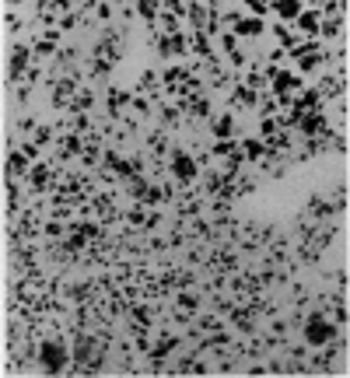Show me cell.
Returning a JSON list of instances; mask_svg holds the SVG:
<instances>
[{
  "mask_svg": "<svg viewBox=\"0 0 350 378\" xmlns=\"http://www.w3.org/2000/svg\"><path fill=\"white\" fill-rule=\"evenodd\" d=\"M231 130H235V119H231V112H224V116L217 119V126H214V133H217V137H228Z\"/></svg>",
  "mask_w": 350,
  "mask_h": 378,
  "instance_id": "cell-9",
  "label": "cell"
},
{
  "mask_svg": "<svg viewBox=\"0 0 350 378\" xmlns=\"http://www.w3.org/2000/svg\"><path fill=\"white\" fill-rule=\"evenodd\" d=\"M49 7H53L49 0H42V4H39V14H49ZM56 7H63V11H67V0H56Z\"/></svg>",
  "mask_w": 350,
  "mask_h": 378,
  "instance_id": "cell-19",
  "label": "cell"
},
{
  "mask_svg": "<svg viewBox=\"0 0 350 378\" xmlns=\"http://www.w3.org/2000/svg\"><path fill=\"white\" fill-rule=\"evenodd\" d=\"M172 172H175V179L189 182V179L196 175V165H193V158H186L182 151H175V154H172Z\"/></svg>",
  "mask_w": 350,
  "mask_h": 378,
  "instance_id": "cell-3",
  "label": "cell"
},
{
  "mask_svg": "<svg viewBox=\"0 0 350 378\" xmlns=\"http://www.w3.org/2000/svg\"><path fill=\"white\" fill-rule=\"evenodd\" d=\"M193 46H196V53H200V56H210V46H207L203 32H196V35H193Z\"/></svg>",
  "mask_w": 350,
  "mask_h": 378,
  "instance_id": "cell-14",
  "label": "cell"
},
{
  "mask_svg": "<svg viewBox=\"0 0 350 378\" xmlns=\"http://www.w3.org/2000/svg\"><path fill=\"white\" fill-rule=\"evenodd\" d=\"M298 21H301L305 32H315V28H319V18H315V14H298Z\"/></svg>",
  "mask_w": 350,
  "mask_h": 378,
  "instance_id": "cell-13",
  "label": "cell"
},
{
  "mask_svg": "<svg viewBox=\"0 0 350 378\" xmlns=\"http://www.w3.org/2000/svg\"><path fill=\"white\" fill-rule=\"evenodd\" d=\"M298 123H301V130H305V133H322V130H326V119H322V116H315V112L301 116Z\"/></svg>",
  "mask_w": 350,
  "mask_h": 378,
  "instance_id": "cell-6",
  "label": "cell"
},
{
  "mask_svg": "<svg viewBox=\"0 0 350 378\" xmlns=\"http://www.w3.org/2000/svg\"><path fill=\"white\" fill-rule=\"evenodd\" d=\"M263 151H266V147H263L259 140H249V144H245V154H249V158H259Z\"/></svg>",
  "mask_w": 350,
  "mask_h": 378,
  "instance_id": "cell-17",
  "label": "cell"
},
{
  "mask_svg": "<svg viewBox=\"0 0 350 378\" xmlns=\"http://www.w3.org/2000/svg\"><path fill=\"white\" fill-rule=\"evenodd\" d=\"M25 63H28V49H14V56H11V77H18L25 70Z\"/></svg>",
  "mask_w": 350,
  "mask_h": 378,
  "instance_id": "cell-8",
  "label": "cell"
},
{
  "mask_svg": "<svg viewBox=\"0 0 350 378\" xmlns=\"http://www.w3.org/2000/svg\"><path fill=\"white\" fill-rule=\"evenodd\" d=\"M32 182H35V186H46V165H39V168L32 172Z\"/></svg>",
  "mask_w": 350,
  "mask_h": 378,
  "instance_id": "cell-18",
  "label": "cell"
},
{
  "mask_svg": "<svg viewBox=\"0 0 350 378\" xmlns=\"http://www.w3.org/2000/svg\"><path fill=\"white\" fill-rule=\"evenodd\" d=\"M137 11H140L144 18H154V14H158V0H137Z\"/></svg>",
  "mask_w": 350,
  "mask_h": 378,
  "instance_id": "cell-11",
  "label": "cell"
},
{
  "mask_svg": "<svg viewBox=\"0 0 350 378\" xmlns=\"http://www.w3.org/2000/svg\"><path fill=\"white\" fill-rule=\"evenodd\" d=\"M193 109H196V116H207V112H210V102L200 98V102H193Z\"/></svg>",
  "mask_w": 350,
  "mask_h": 378,
  "instance_id": "cell-20",
  "label": "cell"
},
{
  "mask_svg": "<svg viewBox=\"0 0 350 378\" xmlns=\"http://www.w3.org/2000/svg\"><path fill=\"white\" fill-rule=\"evenodd\" d=\"M7 165H11V172L18 175V172H25V154H11L7 158Z\"/></svg>",
  "mask_w": 350,
  "mask_h": 378,
  "instance_id": "cell-15",
  "label": "cell"
},
{
  "mask_svg": "<svg viewBox=\"0 0 350 378\" xmlns=\"http://www.w3.org/2000/svg\"><path fill=\"white\" fill-rule=\"evenodd\" d=\"M123 102H126V91H116V88H112V91H109V109H112V116H119V105H123Z\"/></svg>",
  "mask_w": 350,
  "mask_h": 378,
  "instance_id": "cell-10",
  "label": "cell"
},
{
  "mask_svg": "<svg viewBox=\"0 0 350 378\" xmlns=\"http://www.w3.org/2000/svg\"><path fill=\"white\" fill-rule=\"evenodd\" d=\"M329 336H333V326H329L322 315H312L308 326H305V340H308L312 347H322V343H329Z\"/></svg>",
  "mask_w": 350,
  "mask_h": 378,
  "instance_id": "cell-2",
  "label": "cell"
},
{
  "mask_svg": "<svg viewBox=\"0 0 350 378\" xmlns=\"http://www.w3.org/2000/svg\"><path fill=\"white\" fill-rule=\"evenodd\" d=\"M266 25H263V18H245V21H235V32L238 35H259Z\"/></svg>",
  "mask_w": 350,
  "mask_h": 378,
  "instance_id": "cell-5",
  "label": "cell"
},
{
  "mask_svg": "<svg viewBox=\"0 0 350 378\" xmlns=\"http://www.w3.org/2000/svg\"><path fill=\"white\" fill-rule=\"evenodd\" d=\"M273 7H277L280 18H298L301 14V0H277Z\"/></svg>",
  "mask_w": 350,
  "mask_h": 378,
  "instance_id": "cell-7",
  "label": "cell"
},
{
  "mask_svg": "<svg viewBox=\"0 0 350 378\" xmlns=\"http://www.w3.org/2000/svg\"><path fill=\"white\" fill-rule=\"evenodd\" d=\"M39 357H42L46 371H60V368L67 364V350H63V343H56V340H46V343L39 347Z\"/></svg>",
  "mask_w": 350,
  "mask_h": 378,
  "instance_id": "cell-1",
  "label": "cell"
},
{
  "mask_svg": "<svg viewBox=\"0 0 350 378\" xmlns=\"http://www.w3.org/2000/svg\"><path fill=\"white\" fill-rule=\"evenodd\" d=\"M179 81H186V70H168L165 74V84L168 88H179Z\"/></svg>",
  "mask_w": 350,
  "mask_h": 378,
  "instance_id": "cell-12",
  "label": "cell"
},
{
  "mask_svg": "<svg viewBox=\"0 0 350 378\" xmlns=\"http://www.w3.org/2000/svg\"><path fill=\"white\" fill-rule=\"evenodd\" d=\"M249 7H252V11H256V14H263V11H266V7H270V0H249Z\"/></svg>",
  "mask_w": 350,
  "mask_h": 378,
  "instance_id": "cell-21",
  "label": "cell"
},
{
  "mask_svg": "<svg viewBox=\"0 0 350 378\" xmlns=\"http://www.w3.org/2000/svg\"><path fill=\"white\" fill-rule=\"evenodd\" d=\"M273 81H277V84H273V91H277L280 98H284L287 91H298V88H301V81H298L294 74H287V70H284V74H273Z\"/></svg>",
  "mask_w": 350,
  "mask_h": 378,
  "instance_id": "cell-4",
  "label": "cell"
},
{
  "mask_svg": "<svg viewBox=\"0 0 350 378\" xmlns=\"http://www.w3.org/2000/svg\"><path fill=\"white\" fill-rule=\"evenodd\" d=\"M189 14H193V25L203 32V7H200V4H193V7H189Z\"/></svg>",
  "mask_w": 350,
  "mask_h": 378,
  "instance_id": "cell-16",
  "label": "cell"
}]
</instances>
